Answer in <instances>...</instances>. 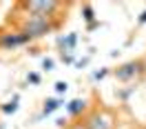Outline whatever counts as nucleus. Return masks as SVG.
Instances as JSON below:
<instances>
[{
  "label": "nucleus",
  "mask_w": 146,
  "mask_h": 129,
  "mask_svg": "<svg viewBox=\"0 0 146 129\" xmlns=\"http://www.w3.org/2000/svg\"><path fill=\"white\" fill-rule=\"evenodd\" d=\"M55 29V22L53 20H46V18H33V16H29L25 22H22V27L20 31L29 38V40H36V38H44L46 34H51Z\"/></svg>",
  "instance_id": "nucleus-1"
},
{
  "label": "nucleus",
  "mask_w": 146,
  "mask_h": 129,
  "mask_svg": "<svg viewBox=\"0 0 146 129\" xmlns=\"http://www.w3.org/2000/svg\"><path fill=\"white\" fill-rule=\"evenodd\" d=\"M62 5L60 2H53V0H33V2H27L25 5V9L29 11V16H33V18H46L51 20L53 18V13L60 9Z\"/></svg>",
  "instance_id": "nucleus-2"
},
{
  "label": "nucleus",
  "mask_w": 146,
  "mask_h": 129,
  "mask_svg": "<svg viewBox=\"0 0 146 129\" xmlns=\"http://www.w3.org/2000/svg\"><path fill=\"white\" fill-rule=\"evenodd\" d=\"M142 74H144V62L142 60H128V62L119 64L117 69L113 71V76L117 78L119 83H131V80L139 78Z\"/></svg>",
  "instance_id": "nucleus-3"
},
{
  "label": "nucleus",
  "mask_w": 146,
  "mask_h": 129,
  "mask_svg": "<svg viewBox=\"0 0 146 129\" xmlns=\"http://www.w3.org/2000/svg\"><path fill=\"white\" fill-rule=\"evenodd\" d=\"M84 129H115V125L106 111H93L84 120Z\"/></svg>",
  "instance_id": "nucleus-4"
},
{
  "label": "nucleus",
  "mask_w": 146,
  "mask_h": 129,
  "mask_svg": "<svg viewBox=\"0 0 146 129\" xmlns=\"http://www.w3.org/2000/svg\"><path fill=\"white\" fill-rule=\"evenodd\" d=\"M27 42H31L22 31H7V34H2L0 36V49H18V47L27 45Z\"/></svg>",
  "instance_id": "nucleus-5"
},
{
  "label": "nucleus",
  "mask_w": 146,
  "mask_h": 129,
  "mask_svg": "<svg viewBox=\"0 0 146 129\" xmlns=\"http://www.w3.org/2000/svg\"><path fill=\"white\" fill-rule=\"evenodd\" d=\"M86 109V100L84 98H75L66 105V111H69V116H80L82 111Z\"/></svg>",
  "instance_id": "nucleus-6"
},
{
  "label": "nucleus",
  "mask_w": 146,
  "mask_h": 129,
  "mask_svg": "<svg viewBox=\"0 0 146 129\" xmlns=\"http://www.w3.org/2000/svg\"><path fill=\"white\" fill-rule=\"evenodd\" d=\"M75 40H78V36H75V34H69L66 38H60V47H62L64 51H73Z\"/></svg>",
  "instance_id": "nucleus-7"
},
{
  "label": "nucleus",
  "mask_w": 146,
  "mask_h": 129,
  "mask_svg": "<svg viewBox=\"0 0 146 129\" xmlns=\"http://www.w3.org/2000/svg\"><path fill=\"white\" fill-rule=\"evenodd\" d=\"M58 107H60V100H58V98H49V100H44V107H42V116H49V114H53Z\"/></svg>",
  "instance_id": "nucleus-8"
},
{
  "label": "nucleus",
  "mask_w": 146,
  "mask_h": 129,
  "mask_svg": "<svg viewBox=\"0 0 146 129\" xmlns=\"http://www.w3.org/2000/svg\"><path fill=\"white\" fill-rule=\"evenodd\" d=\"M16 109H18V98H13L11 102H7V105L2 107V111H5V114H13Z\"/></svg>",
  "instance_id": "nucleus-9"
},
{
  "label": "nucleus",
  "mask_w": 146,
  "mask_h": 129,
  "mask_svg": "<svg viewBox=\"0 0 146 129\" xmlns=\"http://www.w3.org/2000/svg\"><path fill=\"white\" fill-rule=\"evenodd\" d=\"M66 89H69V85H66V83H62V80H60V83H55V91H58V93H64Z\"/></svg>",
  "instance_id": "nucleus-10"
},
{
  "label": "nucleus",
  "mask_w": 146,
  "mask_h": 129,
  "mask_svg": "<svg viewBox=\"0 0 146 129\" xmlns=\"http://www.w3.org/2000/svg\"><path fill=\"white\" fill-rule=\"evenodd\" d=\"M84 13H86V16H84L86 20H93V7L91 5H84Z\"/></svg>",
  "instance_id": "nucleus-11"
},
{
  "label": "nucleus",
  "mask_w": 146,
  "mask_h": 129,
  "mask_svg": "<svg viewBox=\"0 0 146 129\" xmlns=\"http://www.w3.org/2000/svg\"><path fill=\"white\" fill-rule=\"evenodd\" d=\"M42 67H44L46 71H51V69H53V60H49V58H46L44 62H42Z\"/></svg>",
  "instance_id": "nucleus-12"
},
{
  "label": "nucleus",
  "mask_w": 146,
  "mask_h": 129,
  "mask_svg": "<svg viewBox=\"0 0 146 129\" xmlns=\"http://www.w3.org/2000/svg\"><path fill=\"white\" fill-rule=\"evenodd\" d=\"M38 80H40V76H38V74H29V83H33V85H36Z\"/></svg>",
  "instance_id": "nucleus-13"
},
{
  "label": "nucleus",
  "mask_w": 146,
  "mask_h": 129,
  "mask_svg": "<svg viewBox=\"0 0 146 129\" xmlns=\"http://www.w3.org/2000/svg\"><path fill=\"white\" fill-rule=\"evenodd\" d=\"M139 22H146V11L142 13V18H139Z\"/></svg>",
  "instance_id": "nucleus-14"
}]
</instances>
